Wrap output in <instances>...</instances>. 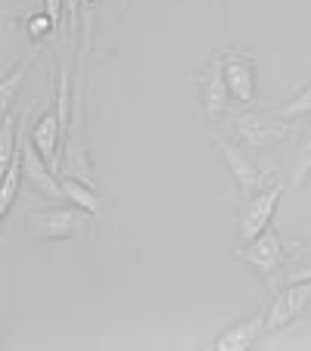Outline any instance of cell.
I'll list each match as a JSON object with an SVG mask.
<instances>
[{"instance_id": "6da1fadb", "label": "cell", "mask_w": 311, "mask_h": 351, "mask_svg": "<svg viewBox=\"0 0 311 351\" xmlns=\"http://www.w3.org/2000/svg\"><path fill=\"white\" fill-rule=\"evenodd\" d=\"M311 302V280H302V283H290L271 305V314H268V330H284L286 324L299 317V314L308 308Z\"/></svg>"}, {"instance_id": "7a4b0ae2", "label": "cell", "mask_w": 311, "mask_h": 351, "mask_svg": "<svg viewBox=\"0 0 311 351\" xmlns=\"http://www.w3.org/2000/svg\"><path fill=\"white\" fill-rule=\"evenodd\" d=\"M280 193H284V186L277 184V186H271V190L258 193L249 206H246L243 218H240V239H243V243H252L258 233L268 230V221H271L274 208H277Z\"/></svg>"}, {"instance_id": "3957f363", "label": "cell", "mask_w": 311, "mask_h": 351, "mask_svg": "<svg viewBox=\"0 0 311 351\" xmlns=\"http://www.w3.org/2000/svg\"><path fill=\"white\" fill-rule=\"evenodd\" d=\"M240 258H246L255 271H262V274H274L280 267V261H284V245H280L277 233L268 227V230L258 233L252 243H246V249L240 252Z\"/></svg>"}, {"instance_id": "277c9868", "label": "cell", "mask_w": 311, "mask_h": 351, "mask_svg": "<svg viewBox=\"0 0 311 351\" xmlns=\"http://www.w3.org/2000/svg\"><path fill=\"white\" fill-rule=\"evenodd\" d=\"M237 131H240V137H243L249 146H255V149H265V146H271V143H277V140L286 137L284 121L265 119V115H243V119L237 121Z\"/></svg>"}, {"instance_id": "5b68a950", "label": "cell", "mask_w": 311, "mask_h": 351, "mask_svg": "<svg viewBox=\"0 0 311 351\" xmlns=\"http://www.w3.org/2000/svg\"><path fill=\"white\" fill-rule=\"evenodd\" d=\"M22 137V168H25V178L32 180L38 190H44L47 196H60L62 193V184H56L54 174L44 168V156L38 153V146L32 143V140H25V134L19 131Z\"/></svg>"}, {"instance_id": "8992f818", "label": "cell", "mask_w": 311, "mask_h": 351, "mask_svg": "<svg viewBox=\"0 0 311 351\" xmlns=\"http://www.w3.org/2000/svg\"><path fill=\"white\" fill-rule=\"evenodd\" d=\"M218 149L224 153V159H227V165H231L233 178L240 180V186H243L246 193H252L258 184H262V171H258V168L252 165V162L246 159L243 153H240L237 146H231L227 140H218Z\"/></svg>"}, {"instance_id": "52a82bcc", "label": "cell", "mask_w": 311, "mask_h": 351, "mask_svg": "<svg viewBox=\"0 0 311 351\" xmlns=\"http://www.w3.org/2000/svg\"><path fill=\"white\" fill-rule=\"evenodd\" d=\"M224 78H227V90L233 93V97L240 99V103H249L252 99V90H255V84H252V69L246 60H240V56H227L224 62Z\"/></svg>"}, {"instance_id": "ba28073f", "label": "cell", "mask_w": 311, "mask_h": 351, "mask_svg": "<svg viewBox=\"0 0 311 351\" xmlns=\"http://www.w3.org/2000/svg\"><path fill=\"white\" fill-rule=\"evenodd\" d=\"M62 125L56 115H44L38 125L32 128V143L38 146V153L44 156L50 165H56V137H60Z\"/></svg>"}, {"instance_id": "9c48e42d", "label": "cell", "mask_w": 311, "mask_h": 351, "mask_svg": "<svg viewBox=\"0 0 311 351\" xmlns=\"http://www.w3.org/2000/svg\"><path fill=\"white\" fill-rule=\"evenodd\" d=\"M262 314H252V317H246L243 324H237L231 332H224V336L218 339V348L221 351H243V348H249L252 342H255V336H258V330H262Z\"/></svg>"}, {"instance_id": "30bf717a", "label": "cell", "mask_w": 311, "mask_h": 351, "mask_svg": "<svg viewBox=\"0 0 311 351\" xmlns=\"http://www.w3.org/2000/svg\"><path fill=\"white\" fill-rule=\"evenodd\" d=\"M28 227L38 237H69L75 227V215L72 212H44V215H34L28 221Z\"/></svg>"}, {"instance_id": "8fae6325", "label": "cell", "mask_w": 311, "mask_h": 351, "mask_svg": "<svg viewBox=\"0 0 311 351\" xmlns=\"http://www.w3.org/2000/svg\"><path fill=\"white\" fill-rule=\"evenodd\" d=\"M205 109H209V115H218L221 109H224V99H227V78H224V66H221V60L212 62V69H209V78H205Z\"/></svg>"}, {"instance_id": "7c38bea8", "label": "cell", "mask_w": 311, "mask_h": 351, "mask_svg": "<svg viewBox=\"0 0 311 351\" xmlns=\"http://www.w3.org/2000/svg\"><path fill=\"white\" fill-rule=\"evenodd\" d=\"M19 159H22V137H19V146H16V159L10 162V168L3 171V190H0V212L3 215L10 212L13 196H16V186H19Z\"/></svg>"}, {"instance_id": "4fadbf2b", "label": "cell", "mask_w": 311, "mask_h": 351, "mask_svg": "<svg viewBox=\"0 0 311 351\" xmlns=\"http://www.w3.org/2000/svg\"><path fill=\"white\" fill-rule=\"evenodd\" d=\"M62 193L69 196V202H75L78 208H84V212H93L97 215L100 212V199L93 196V190H87V186H81V184H75V180H62Z\"/></svg>"}, {"instance_id": "5bb4252c", "label": "cell", "mask_w": 311, "mask_h": 351, "mask_svg": "<svg viewBox=\"0 0 311 351\" xmlns=\"http://www.w3.org/2000/svg\"><path fill=\"white\" fill-rule=\"evenodd\" d=\"M308 174H311V128L305 134L302 146H299V159H296V168H292V186H302Z\"/></svg>"}, {"instance_id": "9a60e30c", "label": "cell", "mask_w": 311, "mask_h": 351, "mask_svg": "<svg viewBox=\"0 0 311 351\" xmlns=\"http://www.w3.org/2000/svg\"><path fill=\"white\" fill-rule=\"evenodd\" d=\"M280 115L284 119H299V115H311V84L305 87L299 97H292L290 103H286L284 109H280Z\"/></svg>"}, {"instance_id": "2e32d148", "label": "cell", "mask_w": 311, "mask_h": 351, "mask_svg": "<svg viewBox=\"0 0 311 351\" xmlns=\"http://www.w3.org/2000/svg\"><path fill=\"white\" fill-rule=\"evenodd\" d=\"M28 66H32V56H28V60L22 62V66L16 69V72L10 75L7 81H3V93H0V97H3V106H7V103H10V97H13V87H16V84H19V81H22V75L28 72Z\"/></svg>"}, {"instance_id": "e0dca14e", "label": "cell", "mask_w": 311, "mask_h": 351, "mask_svg": "<svg viewBox=\"0 0 311 351\" xmlns=\"http://www.w3.org/2000/svg\"><path fill=\"white\" fill-rule=\"evenodd\" d=\"M50 25H54V19H44V16H34L32 19V34L34 38H41L44 32H50Z\"/></svg>"}, {"instance_id": "ac0fdd59", "label": "cell", "mask_w": 311, "mask_h": 351, "mask_svg": "<svg viewBox=\"0 0 311 351\" xmlns=\"http://www.w3.org/2000/svg\"><path fill=\"white\" fill-rule=\"evenodd\" d=\"M60 7H62V0H47V19H60Z\"/></svg>"}, {"instance_id": "d6986e66", "label": "cell", "mask_w": 311, "mask_h": 351, "mask_svg": "<svg viewBox=\"0 0 311 351\" xmlns=\"http://www.w3.org/2000/svg\"><path fill=\"white\" fill-rule=\"evenodd\" d=\"M302 280H311V265L308 267H302V271H296L290 277V283H302Z\"/></svg>"}, {"instance_id": "ffe728a7", "label": "cell", "mask_w": 311, "mask_h": 351, "mask_svg": "<svg viewBox=\"0 0 311 351\" xmlns=\"http://www.w3.org/2000/svg\"><path fill=\"white\" fill-rule=\"evenodd\" d=\"M75 7H78V0H69V13H72V22H75Z\"/></svg>"}]
</instances>
